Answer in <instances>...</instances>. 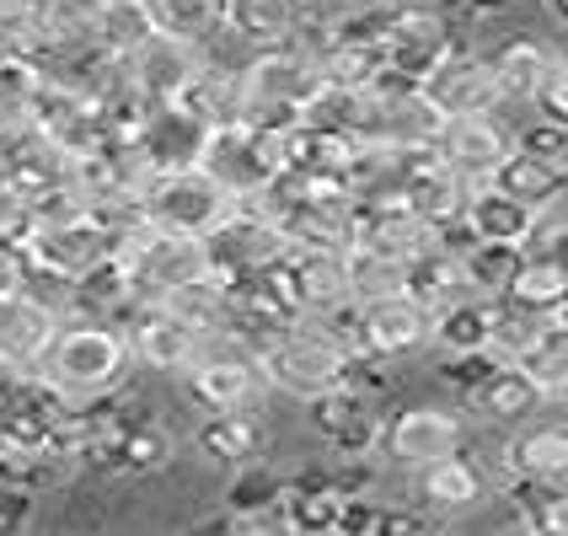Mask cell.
Segmentation results:
<instances>
[{"label": "cell", "mask_w": 568, "mask_h": 536, "mask_svg": "<svg viewBox=\"0 0 568 536\" xmlns=\"http://www.w3.org/2000/svg\"><path fill=\"white\" fill-rule=\"evenodd\" d=\"M134 354L119 322H92V316H60L54 338L32 360V376L49 381L70 403H92L129 386Z\"/></svg>", "instance_id": "cell-1"}, {"label": "cell", "mask_w": 568, "mask_h": 536, "mask_svg": "<svg viewBox=\"0 0 568 536\" xmlns=\"http://www.w3.org/2000/svg\"><path fill=\"white\" fill-rule=\"evenodd\" d=\"M236 81H242V119L263 129H290L306 113V102L327 87L322 60L301 38H284L274 49H253L236 64Z\"/></svg>", "instance_id": "cell-2"}, {"label": "cell", "mask_w": 568, "mask_h": 536, "mask_svg": "<svg viewBox=\"0 0 568 536\" xmlns=\"http://www.w3.org/2000/svg\"><path fill=\"white\" fill-rule=\"evenodd\" d=\"M183 381H189V397L204 413H253L268 397L263 371H257V344H247L231 327H215V333L199 338V354L183 371Z\"/></svg>", "instance_id": "cell-3"}, {"label": "cell", "mask_w": 568, "mask_h": 536, "mask_svg": "<svg viewBox=\"0 0 568 536\" xmlns=\"http://www.w3.org/2000/svg\"><path fill=\"white\" fill-rule=\"evenodd\" d=\"M359 28L376 32L381 43V64H386V81H408L418 87L435 64L462 43L450 22H445L435 6H418V0H403V6H381L371 22H359Z\"/></svg>", "instance_id": "cell-4"}, {"label": "cell", "mask_w": 568, "mask_h": 536, "mask_svg": "<svg viewBox=\"0 0 568 536\" xmlns=\"http://www.w3.org/2000/svg\"><path fill=\"white\" fill-rule=\"evenodd\" d=\"M199 166L231 199H247V193L268 189L284 172V129H263V124H247V119L215 124L204 134V145H199Z\"/></svg>", "instance_id": "cell-5"}, {"label": "cell", "mask_w": 568, "mask_h": 536, "mask_svg": "<svg viewBox=\"0 0 568 536\" xmlns=\"http://www.w3.org/2000/svg\"><path fill=\"white\" fill-rule=\"evenodd\" d=\"M257 371H263V386H268V392L306 403L316 392L338 386V376H344V348H333L322 333H312L306 322H290L274 338L257 344Z\"/></svg>", "instance_id": "cell-6"}, {"label": "cell", "mask_w": 568, "mask_h": 536, "mask_svg": "<svg viewBox=\"0 0 568 536\" xmlns=\"http://www.w3.org/2000/svg\"><path fill=\"white\" fill-rule=\"evenodd\" d=\"M140 204H145V221L161 225V231L204 236L231 210V193L199 161H189V166H161L156 178H151V189L140 193Z\"/></svg>", "instance_id": "cell-7"}, {"label": "cell", "mask_w": 568, "mask_h": 536, "mask_svg": "<svg viewBox=\"0 0 568 536\" xmlns=\"http://www.w3.org/2000/svg\"><path fill=\"white\" fill-rule=\"evenodd\" d=\"M129 269V290L140 306L161 301L166 290H178L183 280L204 274L210 269V253H204V236H189V231H161V225H145L124 253Z\"/></svg>", "instance_id": "cell-8"}, {"label": "cell", "mask_w": 568, "mask_h": 536, "mask_svg": "<svg viewBox=\"0 0 568 536\" xmlns=\"http://www.w3.org/2000/svg\"><path fill=\"white\" fill-rule=\"evenodd\" d=\"M462 441H467V424L445 403H413V408L381 418V462L397 473H418L450 451H462Z\"/></svg>", "instance_id": "cell-9"}, {"label": "cell", "mask_w": 568, "mask_h": 536, "mask_svg": "<svg viewBox=\"0 0 568 536\" xmlns=\"http://www.w3.org/2000/svg\"><path fill=\"white\" fill-rule=\"evenodd\" d=\"M418 92L429 97V108L440 119H467V113H505V97L494 81V64L477 43H456L424 81Z\"/></svg>", "instance_id": "cell-10"}, {"label": "cell", "mask_w": 568, "mask_h": 536, "mask_svg": "<svg viewBox=\"0 0 568 536\" xmlns=\"http://www.w3.org/2000/svg\"><path fill=\"white\" fill-rule=\"evenodd\" d=\"M204 253H210V269H221L225 280H242V274H257V269L280 263L290 247H284L274 221H263L257 210L231 204L221 221L204 231Z\"/></svg>", "instance_id": "cell-11"}, {"label": "cell", "mask_w": 568, "mask_h": 536, "mask_svg": "<svg viewBox=\"0 0 568 536\" xmlns=\"http://www.w3.org/2000/svg\"><path fill=\"white\" fill-rule=\"evenodd\" d=\"M306 413H312V429L316 441L327 445V456H371L381 451V413L376 397L354 392V386H327L306 397Z\"/></svg>", "instance_id": "cell-12"}, {"label": "cell", "mask_w": 568, "mask_h": 536, "mask_svg": "<svg viewBox=\"0 0 568 536\" xmlns=\"http://www.w3.org/2000/svg\"><path fill=\"white\" fill-rule=\"evenodd\" d=\"M509 119L505 113H467V119H445L440 134H435V156L473 189V183H488L494 166L509 156Z\"/></svg>", "instance_id": "cell-13"}, {"label": "cell", "mask_w": 568, "mask_h": 536, "mask_svg": "<svg viewBox=\"0 0 568 536\" xmlns=\"http://www.w3.org/2000/svg\"><path fill=\"white\" fill-rule=\"evenodd\" d=\"M354 333H359V348H371L381 360H408L429 344V312L408 290L371 295V301H354Z\"/></svg>", "instance_id": "cell-14"}, {"label": "cell", "mask_w": 568, "mask_h": 536, "mask_svg": "<svg viewBox=\"0 0 568 536\" xmlns=\"http://www.w3.org/2000/svg\"><path fill=\"white\" fill-rule=\"evenodd\" d=\"M348 242L392 257H418L435 242V225L418 221L397 193H381V199H354L348 204Z\"/></svg>", "instance_id": "cell-15"}, {"label": "cell", "mask_w": 568, "mask_h": 536, "mask_svg": "<svg viewBox=\"0 0 568 536\" xmlns=\"http://www.w3.org/2000/svg\"><path fill=\"white\" fill-rule=\"evenodd\" d=\"M119 327H124L134 365L166 371V376H183L193 365V354H199V338H204V333H193L189 322L172 316L166 306H129V316Z\"/></svg>", "instance_id": "cell-16"}, {"label": "cell", "mask_w": 568, "mask_h": 536, "mask_svg": "<svg viewBox=\"0 0 568 536\" xmlns=\"http://www.w3.org/2000/svg\"><path fill=\"white\" fill-rule=\"evenodd\" d=\"M22 253H28L32 269L75 280V274H87L92 263H102V257L113 253V242H108V231L92 215H70V221H54V225H32Z\"/></svg>", "instance_id": "cell-17"}, {"label": "cell", "mask_w": 568, "mask_h": 536, "mask_svg": "<svg viewBox=\"0 0 568 536\" xmlns=\"http://www.w3.org/2000/svg\"><path fill=\"white\" fill-rule=\"evenodd\" d=\"M397 199L408 204L418 221L435 225V236L450 231V225L462 221V199H467V183L445 166L429 145L424 151H413L408 166H403V183H397Z\"/></svg>", "instance_id": "cell-18"}, {"label": "cell", "mask_w": 568, "mask_h": 536, "mask_svg": "<svg viewBox=\"0 0 568 536\" xmlns=\"http://www.w3.org/2000/svg\"><path fill=\"white\" fill-rule=\"evenodd\" d=\"M483 494H488V477L462 451H450V456H440V462H429V467L413 473V505L424 509V515H435L440 526L456 520V515H467L473 505H483Z\"/></svg>", "instance_id": "cell-19"}, {"label": "cell", "mask_w": 568, "mask_h": 536, "mask_svg": "<svg viewBox=\"0 0 568 536\" xmlns=\"http://www.w3.org/2000/svg\"><path fill=\"white\" fill-rule=\"evenodd\" d=\"M462 397H467V413H477L483 424H499V429H515V424H526L547 408V397L531 386V376L509 360H494Z\"/></svg>", "instance_id": "cell-20"}, {"label": "cell", "mask_w": 568, "mask_h": 536, "mask_svg": "<svg viewBox=\"0 0 568 536\" xmlns=\"http://www.w3.org/2000/svg\"><path fill=\"white\" fill-rule=\"evenodd\" d=\"M54 327H60V312L49 301H38L32 290H6L0 295V365L32 371V360L54 338Z\"/></svg>", "instance_id": "cell-21"}, {"label": "cell", "mask_w": 568, "mask_h": 536, "mask_svg": "<svg viewBox=\"0 0 568 536\" xmlns=\"http://www.w3.org/2000/svg\"><path fill=\"white\" fill-rule=\"evenodd\" d=\"M462 236L467 242H494V247H520L526 225H531V204H520L515 193L499 183H473L462 199Z\"/></svg>", "instance_id": "cell-22"}, {"label": "cell", "mask_w": 568, "mask_h": 536, "mask_svg": "<svg viewBox=\"0 0 568 536\" xmlns=\"http://www.w3.org/2000/svg\"><path fill=\"white\" fill-rule=\"evenodd\" d=\"M483 54H488V64H494V81H499V97H505V113L509 108H531V97H537L547 64L558 60V49L541 43V38H531V32H515V38L494 43V49H483Z\"/></svg>", "instance_id": "cell-23"}, {"label": "cell", "mask_w": 568, "mask_h": 536, "mask_svg": "<svg viewBox=\"0 0 568 536\" xmlns=\"http://www.w3.org/2000/svg\"><path fill=\"white\" fill-rule=\"evenodd\" d=\"M129 70H134V81H140V92L151 97V102H172L178 87L189 81L199 60H204V49H193V43H178V38H166V32H151L134 54H124Z\"/></svg>", "instance_id": "cell-24"}, {"label": "cell", "mask_w": 568, "mask_h": 536, "mask_svg": "<svg viewBox=\"0 0 568 536\" xmlns=\"http://www.w3.org/2000/svg\"><path fill=\"white\" fill-rule=\"evenodd\" d=\"M499 467H505V477H568V429L558 418L515 424Z\"/></svg>", "instance_id": "cell-25"}, {"label": "cell", "mask_w": 568, "mask_h": 536, "mask_svg": "<svg viewBox=\"0 0 568 536\" xmlns=\"http://www.w3.org/2000/svg\"><path fill=\"white\" fill-rule=\"evenodd\" d=\"M284 274H290L295 295H301V312L354 301L348 295V274H344V247H290L284 253Z\"/></svg>", "instance_id": "cell-26"}, {"label": "cell", "mask_w": 568, "mask_h": 536, "mask_svg": "<svg viewBox=\"0 0 568 536\" xmlns=\"http://www.w3.org/2000/svg\"><path fill=\"white\" fill-rule=\"evenodd\" d=\"M172 102H178L183 113H193L204 129L231 124V119H242V81H236V70H231V64H215L210 54H204L199 70L178 87Z\"/></svg>", "instance_id": "cell-27"}, {"label": "cell", "mask_w": 568, "mask_h": 536, "mask_svg": "<svg viewBox=\"0 0 568 536\" xmlns=\"http://www.w3.org/2000/svg\"><path fill=\"white\" fill-rule=\"evenodd\" d=\"M509 365H520L547 403H564V392H568V306L541 316L537 338L520 348Z\"/></svg>", "instance_id": "cell-28"}, {"label": "cell", "mask_w": 568, "mask_h": 536, "mask_svg": "<svg viewBox=\"0 0 568 536\" xmlns=\"http://www.w3.org/2000/svg\"><path fill=\"white\" fill-rule=\"evenodd\" d=\"M204 134L210 129L199 124L193 113H183L178 102H151L145 124L134 129V140L145 145V156L156 161V166H189V161H199Z\"/></svg>", "instance_id": "cell-29"}, {"label": "cell", "mask_w": 568, "mask_h": 536, "mask_svg": "<svg viewBox=\"0 0 568 536\" xmlns=\"http://www.w3.org/2000/svg\"><path fill=\"white\" fill-rule=\"evenodd\" d=\"M301 28V0H225V38L253 49H274Z\"/></svg>", "instance_id": "cell-30"}, {"label": "cell", "mask_w": 568, "mask_h": 536, "mask_svg": "<svg viewBox=\"0 0 568 536\" xmlns=\"http://www.w3.org/2000/svg\"><path fill=\"white\" fill-rule=\"evenodd\" d=\"M199 451L221 467H242V462H257L268 456V418L263 413H210L199 424Z\"/></svg>", "instance_id": "cell-31"}, {"label": "cell", "mask_w": 568, "mask_h": 536, "mask_svg": "<svg viewBox=\"0 0 568 536\" xmlns=\"http://www.w3.org/2000/svg\"><path fill=\"white\" fill-rule=\"evenodd\" d=\"M403 290H408L424 312H440L450 301L473 295V290H467V274H462V257H456V247L440 242V236L418 257H408V284H403Z\"/></svg>", "instance_id": "cell-32"}, {"label": "cell", "mask_w": 568, "mask_h": 536, "mask_svg": "<svg viewBox=\"0 0 568 536\" xmlns=\"http://www.w3.org/2000/svg\"><path fill=\"white\" fill-rule=\"evenodd\" d=\"M151 306H166L172 316H183L193 333H215V327H225L231 280H225L221 269H204V274L183 280L178 290H166V295H161V301H151Z\"/></svg>", "instance_id": "cell-33"}, {"label": "cell", "mask_w": 568, "mask_h": 536, "mask_svg": "<svg viewBox=\"0 0 568 536\" xmlns=\"http://www.w3.org/2000/svg\"><path fill=\"white\" fill-rule=\"evenodd\" d=\"M488 183H499V189L515 193L520 204L541 210V204H552V199H568V166H552V161L526 156V151H515V145H509V156L494 166V178H488Z\"/></svg>", "instance_id": "cell-34"}, {"label": "cell", "mask_w": 568, "mask_h": 536, "mask_svg": "<svg viewBox=\"0 0 568 536\" xmlns=\"http://www.w3.org/2000/svg\"><path fill=\"white\" fill-rule=\"evenodd\" d=\"M145 11H151L156 32L178 38V43H193V49L215 43L225 32V0H145Z\"/></svg>", "instance_id": "cell-35"}, {"label": "cell", "mask_w": 568, "mask_h": 536, "mask_svg": "<svg viewBox=\"0 0 568 536\" xmlns=\"http://www.w3.org/2000/svg\"><path fill=\"white\" fill-rule=\"evenodd\" d=\"M429 344L440 354H477L488 348V301L483 295H462L440 312H429Z\"/></svg>", "instance_id": "cell-36"}, {"label": "cell", "mask_w": 568, "mask_h": 536, "mask_svg": "<svg viewBox=\"0 0 568 536\" xmlns=\"http://www.w3.org/2000/svg\"><path fill=\"white\" fill-rule=\"evenodd\" d=\"M280 494H284V477L274 473L268 456H257V462L231 467L221 505H225V515H268V509H280Z\"/></svg>", "instance_id": "cell-37"}, {"label": "cell", "mask_w": 568, "mask_h": 536, "mask_svg": "<svg viewBox=\"0 0 568 536\" xmlns=\"http://www.w3.org/2000/svg\"><path fill=\"white\" fill-rule=\"evenodd\" d=\"M483 301H488V354H494V360H515L520 348L537 338V327L547 312L515 301V295H483Z\"/></svg>", "instance_id": "cell-38"}, {"label": "cell", "mask_w": 568, "mask_h": 536, "mask_svg": "<svg viewBox=\"0 0 568 536\" xmlns=\"http://www.w3.org/2000/svg\"><path fill=\"white\" fill-rule=\"evenodd\" d=\"M344 274H348V295L354 301H371V295H392L408 284V257L376 253V247H344Z\"/></svg>", "instance_id": "cell-39"}, {"label": "cell", "mask_w": 568, "mask_h": 536, "mask_svg": "<svg viewBox=\"0 0 568 536\" xmlns=\"http://www.w3.org/2000/svg\"><path fill=\"white\" fill-rule=\"evenodd\" d=\"M43 87V64L38 54H0V134L28 124L32 97Z\"/></svg>", "instance_id": "cell-40"}, {"label": "cell", "mask_w": 568, "mask_h": 536, "mask_svg": "<svg viewBox=\"0 0 568 536\" xmlns=\"http://www.w3.org/2000/svg\"><path fill=\"white\" fill-rule=\"evenodd\" d=\"M151 11L145 0H102L97 6V49L102 54H134L151 38Z\"/></svg>", "instance_id": "cell-41"}, {"label": "cell", "mask_w": 568, "mask_h": 536, "mask_svg": "<svg viewBox=\"0 0 568 536\" xmlns=\"http://www.w3.org/2000/svg\"><path fill=\"white\" fill-rule=\"evenodd\" d=\"M505 295L526 301V306H537V312H558V306H568L564 257H520V269H515V280H509Z\"/></svg>", "instance_id": "cell-42"}, {"label": "cell", "mask_w": 568, "mask_h": 536, "mask_svg": "<svg viewBox=\"0 0 568 536\" xmlns=\"http://www.w3.org/2000/svg\"><path fill=\"white\" fill-rule=\"evenodd\" d=\"M456 257H462L473 295H505L515 269H520V247H494V242H462Z\"/></svg>", "instance_id": "cell-43"}, {"label": "cell", "mask_w": 568, "mask_h": 536, "mask_svg": "<svg viewBox=\"0 0 568 536\" xmlns=\"http://www.w3.org/2000/svg\"><path fill=\"white\" fill-rule=\"evenodd\" d=\"M526 113H531V108H526ZM509 140H515V151H526V156H541V161H552V166H568V124L564 119L531 113L526 124H509Z\"/></svg>", "instance_id": "cell-44"}, {"label": "cell", "mask_w": 568, "mask_h": 536, "mask_svg": "<svg viewBox=\"0 0 568 536\" xmlns=\"http://www.w3.org/2000/svg\"><path fill=\"white\" fill-rule=\"evenodd\" d=\"M381 6H392V0H301V22L322 32H348L371 22Z\"/></svg>", "instance_id": "cell-45"}, {"label": "cell", "mask_w": 568, "mask_h": 536, "mask_svg": "<svg viewBox=\"0 0 568 536\" xmlns=\"http://www.w3.org/2000/svg\"><path fill=\"white\" fill-rule=\"evenodd\" d=\"M564 225H568V199H552V204L531 210L520 257H564Z\"/></svg>", "instance_id": "cell-46"}, {"label": "cell", "mask_w": 568, "mask_h": 536, "mask_svg": "<svg viewBox=\"0 0 568 536\" xmlns=\"http://www.w3.org/2000/svg\"><path fill=\"white\" fill-rule=\"evenodd\" d=\"M531 113H547V119H564L568 124V64H564V54L547 64L537 97H531Z\"/></svg>", "instance_id": "cell-47"}, {"label": "cell", "mask_w": 568, "mask_h": 536, "mask_svg": "<svg viewBox=\"0 0 568 536\" xmlns=\"http://www.w3.org/2000/svg\"><path fill=\"white\" fill-rule=\"evenodd\" d=\"M32 236V210L22 193H11L0 183V247H22Z\"/></svg>", "instance_id": "cell-48"}, {"label": "cell", "mask_w": 568, "mask_h": 536, "mask_svg": "<svg viewBox=\"0 0 568 536\" xmlns=\"http://www.w3.org/2000/svg\"><path fill=\"white\" fill-rule=\"evenodd\" d=\"M38 509V494L17 488V483H0V532H22Z\"/></svg>", "instance_id": "cell-49"}, {"label": "cell", "mask_w": 568, "mask_h": 536, "mask_svg": "<svg viewBox=\"0 0 568 536\" xmlns=\"http://www.w3.org/2000/svg\"><path fill=\"white\" fill-rule=\"evenodd\" d=\"M22 280H28V253L22 247H0V295L22 290Z\"/></svg>", "instance_id": "cell-50"}, {"label": "cell", "mask_w": 568, "mask_h": 536, "mask_svg": "<svg viewBox=\"0 0 568 536\" xmlns=\"http://www.w3.org/2000/svg\"><path fill=\"white\" fill-rule=\"evenodd\" d=\"M537 6L547 11V22H552V28H564V22H568V6H564V0H537Z\"/></svg>", "instance_id": "cell-51"}, {"label": "cell", "mask_w": 568, "mask_h": 536, "mask_svg": "<svg viewBox=\"0 0 568 536\" xmlns=\"http://www.w3.org/2000/svg\"><path fill=\"white\" fill-rule=\"evenodd\" d=\"M418 6H435V0H418Z\"/></svg>", "instance_id": "cell-52"}, {"label": "cell", "mask_w": 568, "mask_h": 536, "mask_svg": "<svg viewBox=\"0 0 568 536\" xmlns=\"http://www.w3.org/2000/svg\"><path fill=\"white\" fill-rule=\"evenodd\" d=\"M392 6H403V0H392Z\"/></svg>", "instance_id": "cell-53"}]
</instances>
